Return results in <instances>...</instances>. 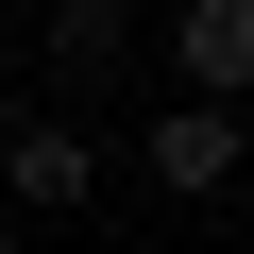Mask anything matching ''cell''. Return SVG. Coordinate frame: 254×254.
<instances>
[{
    "label": "cell",
    "mask_w": 254,
    "mask_h": 254,
    "mask_svg": "<svg viewBox=\"0 0 254 254\" xmlns=\"http://www.w3.org/2000/svg\"><path fill=\"white\" fill-rule=\"evenodd\" d=\"M170 68L220 85V102H254V0H170Z\"/></svg>",
    "instance_id": "3957f363"
},
{
    "label": "cell",
    "mask_w": 254,
    "mask_h": 254,
    "mask_svg": "<svg viewBox=\"0 0 254 254\" xmlns=\"http://www.w3.org/2000/svg\"><path fill=\"white\" fill-rule=\"evenodd\" d=\"M17 34H34V17H17V0H0V51H17Z\"/></svg>",
    "instance_id": "5b68a950"
},
{
    "label": "cell",
    "mask_w": 254,
    "mask_h": 254,
    "mask_svg": "<svg viewBox=\"0 0 254 254\" xmlns=\"http://www.w3.org/2000/svg\"><path fill=\"white\" fill-rule=\"evenodd\" d=\"M136 170H153L170 203H220V187L254 170V102H220V85H187V102L153 119V136H136Z\"/></svg>",
    "instance_id": "6da1fadb"
},
{
    "label": "cell",
    "mask_w": 254,
    "mask_h": 254,
    "mask_svg": "<svg viewBox=\"0 0 254 254\" xmlns=\"http://www.w3.org/2000/svg\"><path fill=\"white\" fill-rule=\"evenodd\" d=\"M34 51H51L68 85H102L119 51H136V0H34Z\"/></svg>",
    "instance_id": "277c9868"
},
{
    "label": "cell",
    "mask_w": 254,
    "mask_h": 254,
    "mask_svg": "<svg viewBox=\"0 0 254 254\" xmlns=\"http://www.w3.org/2000/svg\"><path fill=\"white\" fill-rule=\"evenodd\" d=\"M85 187H102V136L85 119H17V136H0V203L17 220H85Z\"/></svg>",
    "instance_id": "7a4b0ae2"
}]
</instances>
